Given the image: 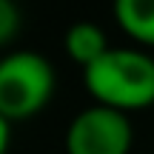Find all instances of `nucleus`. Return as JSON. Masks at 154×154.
<instances>
[{
    "mask_svg": "<svg viewBox=\"0 0 154 154\" xmlns=\"http://www.w3.org/2000/svg\"><path fill=\"white\" fill-rule=\"evenodd\" d=\"M86 91L94 106L114 111H134L154 103V60L140 49H109L83 69Z\"/></svg>",
    "mask_w": 154,
    "mask_h": 154,
    "instance_id": "f257e3e1",
    "label": "nucleus"
},
{
    "mask_svg": "<svg viewBox=\"0 0 154 154\" xmlns=\"http://www.w3.org/2000/svg\"><path fill=\"white\" fill-rule=\"evenodd\" d=\"M63 46H66V54L72 57L77 66H83V69L91 66L97 57H103L106 51L111 49L109 40H106V32L97 26V23H88V20L74 23V26L66 32Z\"/></svg>",
    "mask_w": 154,
    "mask_h": 154,
    "instance_id": "20e7f679",
    "label": "nucleus"
},
{
    "mask_svg": "<svg viewBox=\"0 0 154 154\" xmlns=\"http://www.w3.org/2000/svg\"><path fill=\"white\" fill-rule=\"evenodd\" d=\"M20 32V11L14 3L9 0H0V46L11 43Z\"/></svg>",
    "mask_w": 154,
    "mask_h": 154,
    "instance_id": "423d86ee",
    "label": "nucleus"
},
{
    "mask_svg": "<svg viewBox=\"0 0 154 154\" xmlns=\"http://www.w3.org/2000/svg\"><path fill=\"white\" fill-rule=\"evenodd\" d=\"M151 60H154V54H151Z\"/></svg>",
    "mask_w": 154,
    "mask_h": 154,
    "instance_id": "6e6552de",
    "label": "nucleus"
},
{
    "mask_svg": "<svg viewBox=\"0 0 154 154\" xmlns=\"http://www.w3.org/2000/svg\"><path fill=\"white\" fill-rule=\"evenodd\" d=\"M54 94V69L37 51H11L0 60V117L20 123L40 114Z\"/></svg>",
    "mask_w": 154,
    "mask_h": 154,
    "instance_id": "f03ea898",
    "label": "nucleus"
},
{
    "mask_svg": "<svg viewBox=\"0 0 154 154\" xmlns=\"http://www.w3.org/2000/svg\"><path fill=\"white\" fill-rule=\"evenodd\" d=\"M131 123L123 111L88 106L66 128V154H128Z\"/></svg>",
    "mask_w": 154,
    "mask_h": 154,
    "instance_id": "7ed1b4c3",
    "label": "nucleus"
},
{
    "mask_svg": "<svg viewBox=\"0 0 154 154\" xmlns=\"http://www.w3.org/2000/svg\"><path fill=\"white\" fill-rule=\"evenodd\" d=\"M114 20L131 40L154 46V0H117Z\"/></svg>",
    "mask_w": 154,
    "mask_h": 154,
    "instance_id": "39448f33",
    "label": "nucleus"
},
{
    "mask_svg": "<svg viewBox=\"0 0 154 154\" xmlns=\"http://www.w3.org/2000/svg\"><path fill=\"white\" fill-rule=\"evenodd\" d=\"M9 131H11V126L0 117V154H6V149H9Z\"/></svg>",
    "mask_w": 154,
    "mask_h": 154,
    "instance_id": "0eeeda50",
    "label": "nucleus"
}]
</instances>
